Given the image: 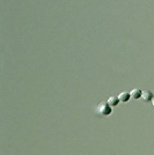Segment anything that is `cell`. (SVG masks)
<instances>
[{
  "label": "cell",
  "instance_id": "5",
  "mask_svg": "<svg viewBox=\"0 0 154 155\" xmlns=\"http://www.w3.org/2000/svg\"><path fill=\"white\" fill-rule=\"evenodd\" d=\"M107 103L113 108V107H116L121 103V101H120L118 96H111L109 97V99H107Z\"/></svg>",
  "mask_w": 154,
  "mask_h": 155
},
{
  "label": "cell",
  "instance_id": "3",
  "mask_svg": "<svg viewBox=\"0 0 154 155\" xmlns=\"http://www.w3.org/2000/svg\"><path fill=\"white\" fill-rule=\"evenodd\" d=\"M153 98H154V95L153 92H151L150 90L143 91L142 98H141V99H143L144 101H145V102H151Z\"/></svg>",
  "mask_w": 154,
  "mask_h": 155
},
{
  "label": "cell",
  "instance_id": "1",
  "mask_svg": "<svg viewBox=\"0 0 154 155\" xmlns=\"http://www.w3.org/2000/svg\"><path fill=\"white\" fill-rule=\"evenodd\" d=\"M96 111L102 116H109L112 113V107L107 103V101H102L97 105Z\"/></svg>",
  "mask_w": 154,
  "mask_h": 155
},
{
  "label": "cell",
  "instance_id": "6",
  "mask_svg": "<svg viewBox=\"0 0 154 155\" xmlns=\"http://www.w3.org/2000/svg\"><path fill=\"white\" fill-rule=\"evenodd\" d=\"M151 102H152V105H153V107H154V98H153V100H152Z\"/></svg>",
  "mask_w": 154,
  "mask_h": 155
},
{
  "label": "cell",
  "instance_id": "4",
  "mask_svg": "<svg viewBox=\"0 0 154 155\" xmlns=\"http://www.w3.org/2000/svg\"><path fill=\"white\" fill-rule=\"evenodd\" d=\"M130 96H131V99H134V100H138L142 98V94H143V91L141 90L140 89H133L130 92Z\"/></svg>",
  "mask_w": 154,
  "mask_h": 155
},
{
  "label": "cell",
  "instance_id": "2",
  "mask_svg": "<svg viewBox=\"0 0 154 155\" xmlns=\"http://www.w3.org/2000/svg\"><path fill=\"white\" fill-rule=\"evenodd\" d=\"M118 98L121 103H127L130 101V99H131V96H130V93L123 91L118 95Z\"/></svg>",
  "mask_w": 154,
  "mask_h": 155
}]
</instances>
